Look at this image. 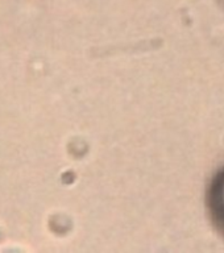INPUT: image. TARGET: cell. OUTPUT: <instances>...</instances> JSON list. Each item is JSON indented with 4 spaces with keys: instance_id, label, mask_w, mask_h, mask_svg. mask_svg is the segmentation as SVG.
<instances>
[{
    "instance_id": "1",
    "label": "cell",
    "mask_w": 224,
    "mask_h": 253,
    "mask_svg": "<svg viewBox=\"0 0 224 253\" xmlns=\"http://www.w3.org/2000/svg\"><path fill=\"white\" fill-rule=\"evenodd\" d=\"M207 209L214 227L224 237V168L214 177L207 191Z\"/></svg>"
}]
</instances>
